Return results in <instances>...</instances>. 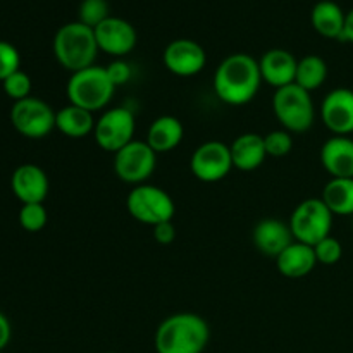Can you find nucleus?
I'll use <instances>...</instances> for the list:
<instances>
[{
    "instance_id": "obj_1",
    "label": "nucleus",
    "mask_w": 353,
    "mask_h": 353,
    "mask_svg": "<svg viewBox=\"0 0 353 353\" xmlns=\"http://www.w3.org/2000/svg\"><path fill=\"white\" fill-rule=\"evenodd\" d=\"M261 83L259 61L248 54H233L216 69L214 92L228 105H245L255 99Z\"/></svg>"
},
{
    "instance_id": "obj_2",
    "label": "nucleus",
    "mask_w": 353,
    "mask_h": 353,
    "mask_svg": "<svg viewBox=\"0 0 353 353\" xmlns=\"http://www.w3.org/2000/svg\"><path fill=\"white\" fill-rule=\"evenodd\" d=\"M209 338V324L199 314H172L155 331V350L157 353H202Z\"/></svg>"
},
{
    "instance_id": "obj_3",
    "label": "nucleus",
    "mask_w": 353,
    "mask_h": 353,
    "mask_svg": "<svg viewBox=\"0 0 353 353\" xmlns=\"http://www.w3.org/2000/svg\"><path fill=\"white\" fill-rule=\"evenodd\" d=\"M99 45L95 31L79 21L59 28L54 37V55L59 64L69 71L78 72L95 65Z\"/></svg>"
},
{
    "instance_id": "obj_4",
    "label": "nucleus",
    "mask_w": 353,
    "mask_h": 353,
    "mask_svg": "<svg viewBox=\"0 0 353 353\" xmlns=\"http://www.w3.org/2000/svg\"><path fill=\"white\" fill-rule=\"evenodd\" d=\"M65 92H68L69 103L90 110V112H97L112 100L116 86L110 81L105 68L92 65L83 71L72 72Z\"/></svg>"
},
{
    "instance_id": "obj_5",
    "label": "nucleus",
    "mask_w": 353,
    "mask_h": 353,
    "mask_svg": "<svg viewBox=\"0 0 353 353\" xmlns=\"http://www.w3.org/2000/svg\"><path fill=\"white\" fill-rule=\"evenodd\" d=\"M272 110L276 119L281 123L283 130L288 133H305L316 119L310 92L303 90L296 83L276 90L272 97Z\"/></svg>"
},
{
    "instance_id": "obj_6",
    "label": "nucleus",
    "mask_w": 353,
    "mask_h": 353,
    "mask_svg": "<svg viewBox=\"0 0 353 353\" xmlns=\"http://www.w3.org/2000/svg\"><path fill=\"white\" fill-rule=\"evenodd\" d=\"M333 217V212L327 209L323 199H307L295 207L288 226L295 241L316 247L331 234Z\"/></svg>"
},
{
    "instance_id": "obj_7",
    "label": "nucleus",
    "mask_w": 353,
    "mask_h": 353,
    "mask_svg": "<svg viewBox=\"0 0 353 353\" xmlns=\"http://www.w3.org/2000/svg\"><path fill=\"white\" fill-rule=\"evenodd\" d=\"M126 207L134 221L152 228L172 221L176 212L174 200L171 199V195L165 190L147 183L131 190L126 199Z\"/></svg>"
},
{
    "instance_id": "obj_8",
    "label": "nucleus",
    "mask_w": 353,
    "mask_h": 353,
    "mask_svg": "<svg viewBox=\"0 0 353 353\" xmlns=\"http://www.w3.org/2000/svg\"><path fill=\"white\" fill-rule=\"evenodd\" d=\"M157 154L147 141L133 140L114 154V172L128 185H143L155 171Z\"/></svg>"
},
{
    "instance_id": "obj_9",
    "label": "nucleus",
    "mask_w": 353,
    "mask_h": 353,
    "mask_svg": "<svg viewBox=\"0 0 353 353\" xmlns=\"http://www.w3.org/2000/svg\"><path fill=\"white\" fill-rule=\"evenodd\" d=\"M10 123L14 130L31 140H40L55 128V112L47 102L34 97L14 102L10 109Z\"/></svg>"
},
{
    "instance_id": "obj_10",
    "label": "nucleus",
    "mask_w": 353,
    "mask_h": 353,
    "mask_svg": "<svg viewBox=\"0 0 353 353\" xmlns=\"http://www.w3.org/2000/svg\"><path fill=\"white\" fill-rule=\"evenodd\" d=\"M134 128H137L134 114L124 107H116V109L105 110L97 119L93 134H95L97 145L102 150L116 154L133 141Z\"/></svg>"
},
{
    "instance_id": "obj_11",
    "label": "nucleus",
    "mask_w": 353,
    "mask_h": 353,
    "mask_svg": "<svg viewBox=\"0 0 353 353\" xmlns=\"http://www.w3.org/2000/svg\"><path fill=\"white\" fill-rule=\"evenodd\" d=\"M190 169L199 181L217 183L226 178L233 169L230 145L223 141H205L193 152Z\"/></svg>"
},
{
    "instance_id": "obj_12",
    "label": "nucleus",
    "mask_w": 353,
    "mask_h": 353,
    "mask_svg": "<svg viewBox=\"0 0 353 353\" xmlns=\"http://www.w3.org/2000/svg\"><path fill=\"white\" fill-rule=\"evenodd\" d=\"M162 59H164V65L168 68V71L176 76H181V78L199 74L207 64V54L202 45L196 43L195 40H188V38L171 41L165 47Z\"/></svg>"
},
{
    "instance_id": "obj_13",
    "label": "nucleus",
    "mask_w": 353,
    "mask_h": 353,
    "mask_svg": "<svg viewBox=\"0 0 353 353\" xmlns=\"http://www.w3.org/2000/svg\"><path fill=\"white\" fill-rule=\"evenodd\" d=\"M321 119L334 137L353 133V90L336 88L327 93L321 105Z\"/></svg>"
},
{
    "instance_id": "obj_14",
    "label": "nucleus",
    "mask_w": 353,
    "mask_h": 353,
    "mask_svg": "<svg viewBox=\"0 0 353 353\" xmlns=\"http://www.w3.org/2000/svg\"><path fill=\"white\" fill-rule=\"evenodd\" d=\"M93 31H95L99 50L105 52L112 57H124L137 47V30L133 28V24L121 17H107Z\"/></svg>"
},
{
    "instance_id": "obj_15",
    "label": "nucleus",
    "mask_w": 353,
    "mask_h": 353,
    "mask_svg": "<svg viewBox=\"0 0 353 353\" xmlns=\"http://www.w3.org/2000/svg\"><path fill=\"white\" fill-rule=\"evenodd\" d=\"M10 188L23 203H43L48 195V178L37 164H23L12 172Z\"/></svg>"
},
{
    "instance_id": "obj_16",
    "label": "nucleus",
    "mask_w": 353,
    "mask_h": 353,
    "mask_svg": "<svg viewBox=\"0 0 353 353\" xmlns=\"http://www.w3.org/2000/svg\"><path fill=\"white\" fill-rule=\"evenodd\" d=\"M296 64L299 61L293 57L292 52L283 50V48L268 50L259 61L262 81L276 90L293 85L296 76Z\"/></svg>"
},
{
    "instance_id": "obj_17",
    "label": "nucleus",
    "mask_w": 353,
    "mask_h": 353,
    "mask_svg": "<svg viewBox=\"0 0 353 353\" xmlns=\"http://www.w3.org/2000/svg\"><path fill=\"white\" fill-rule=\"evenodd\" d=\"M254 245L261 254L268 255V257L276 259L281 252H285L290 245L295 241L292 230L286 223L279 219H262L254 228Z\"/></svg>"
},
{
    "instance_id": "obj_18",
    "label": "nucleus",
    "mask_w": 353,
    "mask_h": 353,
    "mask_svg": "<svg viewBox=\"0 0 353 353\" xmlns=\"http://www.w3.org/2000/svg\"><path fill=\"white\" fill-rule=\"evenodd\" d=\"M321 164L333 178H353V140L333 137L321 148Z\"/></svg>"
},
{
    "instance_id": "obj_19",
    "label": "nucleus",
    "mask_w": 353,
    "mask_h": 353,
    "mask_svg": "<svg viewBox=\"0 0 353 353\" xmlns=\"http://www.w3.org/2000/svg\"><path fill=\"white\" fill-rule=\"evenodd\" d=\"M317 264L314 247L300 241H293L285 252L276 257V268L279 274L290 279H300L309 276Z\"/></svg>"
},
{
    "instance_id": "obj_20",
    "label": "nucleus",
    "mask_w": 353,
    "mask_h": 353,
    "mask_svg": "<svg viewBox=\"0 0 353 353\" xmlns=\"http://www.w3.org/2000/svg\"><path fill=\"white\" fill-rule=\"evenodd\" d=\"M233 168L240 171H255L264 164L268 152H265L264 137L257 133H243L230 145Z\"/></svg>"
},
{
    "instance_id": "obj_21",
    "label": "nucleus",
    "mask_w": 353,
    "mask_h": 353,
    "mask_svg": "<svg viewBox=\"0 0 353 353\" xmlns=\"http://www.w3.org/2000/svg\"><path fill=\"white\" fill-rule=\"evenodd\" d=\"M185 137L183 123L174 116H161L150 124L147 133V143L155 154H165L178 147Z\"/></svg>"
},
{
    "instance_id": "obj_22",
    "label": "nucleus",
    "mask_w": 353,
    "mask_h": 353,
    "mask_svg": "<svg viewBox=\"0 0 353 353\" xmlns=\"http://www.w3.org/2000/svg\"><path fill=\"white\" fill-rule=\"evenodd\" d=\"M95 124L97 121L93 117V112L72 105V103L55 112V130L61 131L64 137L74 138V140L92 134L95 131Z\"/></svg>"
},
{
    "instance_id": "obj_23",
    "label": "nucleus",
    "mask_w": 353,
    "mask_h": 353,
    "mask_svg": "<svg viewBox=\"0 0 353 353\" xmlns=\"http://www.w3.org/2000/svg\"><path fill=\"white\" fill-rule=\"evenodd\" d=\"M345 17H347V14L333 0H321V2H317L314 6L312 14H310L314 30L321 37L331 38V40H340L341 38L345 28Z\"/></svg>"
},
{
    "instance_id": "obj_24",
    "label": "nucleus",
    "mask_w": 353,
    "mask_h": 353,
    "mask_svg": "<svg viewBox=\"0 0 353 353\" xmlns=\"http://www.w3.org/2000/svg\"><path fill=\"white\" fill-rule=\"evenodd\" d=\"M321 199L333 216H353V178H331Z\"/></svg>"
},
{
    "instance_id": "obj_25",
    "label": "nucleus",
    "mask_w": 353,
    "mask_h": 353,
    "mask_svg": "<svg viewBox=\"0 0 353 353\" xmlns=\"http://www.w3.org/2000/svg\"><path fill=\"white\" fill-rule=\"evenodd\" d=\"M327 79V64L319 55H305L296 64L295 83L307 92L321 88Z\"/></svg>"
},
{
    "instance_id": "obj_26",
    "label": "nucleus",
    "mask_w": 353,
    "mask_h": 353,
    "mask_svg": "<svg viewBox=\"0 0 353 353\" xmlns=\"http://www.w3.org/2000/svg\"><path fill=\"white\" fill-rule=\"evenodd\" d=\"M110 17L107 0H83L78 9V21L85 26L95 30L99 24Z\"/></svg>"
},
{
    "instance_id": "obj_27",
    "label": "nucleus",
    "mask_w": 353,
    "mask_h": 353,
    "mask_svg": "<svg viewBox=\"0 0 353 353\" xmlns=\"http://www.w3.org/2000/svg\"><path fill=\"white\" fill-rule=\"evenodd\" d=\"M48 219L43 203H23L19 210V224L30 233H38L45 228Z\"/></svg>"
},
{
    "instance_id": "obj_28",
    "label": "nucleus",
    "mask_w": 353,
    "mask_h": 353,
    "mask_svg": "<svg viewBox=\"0 0 353 353\" xmlns=\"http://www.w3.org/2000/svg\"><path fill=\"white\" fill-rule=\"evenodd\" d=\"M264 145L268 157H285L292 152L293 138L286 130H276L264 134Z\"/></svg>"
},
{
    "instance_id": "obj_29",
    "label": "nucleus",
    "mask_w": 353,
    "mask_h": 353,
    "mask_svg": "<svg viewBox=\"0 0 353 353\" xmlns=\"http://www.w3.org/2000/svg\"><path fill=\"white\" fill-rule=\"evenodd\" d=\"M2 85L6 95H9L14 102H19V100L31 97V78L21 69L10 74L7 79H3Z\"/></svg>"
},
{
    "instance_id": "obj_30",
    "label": "nucleus",
    "mask_w": 353,
    "mask_h": 353,
    "mask_svg": "<svg viewBox=\"0 0 353 353\" xmlns=\"http://www.w3.org/2000/svg\"><path fill=\"white\" fill-rule=\"evenodd\" d=\"M314 252H316L317 264L323 265H334L343 257V247H341L340 240L333 238L331 234L324 238V240H321L314 247Z\"/></svg>"
},
{
    "instance_id": "obj_31",
    "label": "nucleus",
    "mask_w": 353,
    "mask_h": 353,
    "mask_svg": "<svg viewBox=\"0 0 353 353\" xmlns=\"http://www.w3.org/2000/svg\"><path fill=\"white\" fill-rule=\"evenodd\" d=\"M21 68V55L9 41L0 40V81L9 78Z\"/></svg>"
},
{
    "instance_id": "obj_32",
    "label": "nucleus",
    "mask_w": 353,
    "mask_h": 353,
    "mask_svg": "<svg viewBox=\"0 0 353 353\" xmlns=\"http://www.w3.org/2000/svg\"><path fill=\"white\" fill-rule=\"evenodd\" d=\"M107 74H109L110 81L114 83V86H123L126 85L128 81H130L131 78V68L128 62L121 61V59H117V61H112L109 65L105 68Z\"/></svg>"
},
{
    "instance_id": "obj_33",
    "label": "nucleus",
    "mask_w": 353,
    "mask_h": 353,
    "mask_svg": "<svg viewBox=\"0 0 353 353\" xmlns=\"http://www.w3.org/2000/svg\"><path fill=\"white\" fill-rule=\"evenodd\" d=\"M154 238L157 243L161 245H171L176 238V228L172 224V221L168 223H161L157 226H154Z\"/></svg>"
},
{
    "instance_id": "obj_34",
    "label": "nucleus",
    "mask_w": 353,
    "mask_h": 353,
    "mask_svg": "<svg viewBox=\"0 0 353 353\" xmlns=\"http://www.w3.org/2000/svg\"><path fill=\"white\" fill-rule=\"evenodd\" d=\"M10 333H12V330H10L9 319L0 312V352H2L3 348L7 347V343L10 341Z\"/></svg>"
},
{
    "instance_id": "obj_35",
    "label": "nucleus",
    "mask_w": 353,
    "mask_h": 353,
    "mask_svg": "<svg viewBox=\"0 0 353 353\" xmlns=\"http://www.w3.org/2000/svg\"><path fill=\"white\" fill-rule=\"evenodd\" d=\"M340 41H350V43H353V9L345 17V28Z\"/></svg>"
},
{
    "instance_id": "obj_36",
    "label": "nucleus",
    "mask_w": 353,
    "mask_h": 353,
    "mask_svg": "<svg viewBox=\"0 0 353 353\" xmlns=\"http://www.w3.org/2000/svg\"><path fill=\"white\" fill-rule=\"evenodd\" d=\"M107 353H114V352H107Z\"/></svg>"
},
{
    "instance_id": "obj_37",
    "label": "nucleus",
    "mask_w": 353,
    "mask_h": 353,
    "mask_svg": "<svg viewBox=\"0 0 353 353\" xmlns=\"http://www.w3.org/2000/svg\"><path fill=\"white\" fill-rule=\"evenodd\" d=\"M0 353H3V352H0Z\"/></svg>"
}]
</instances>
